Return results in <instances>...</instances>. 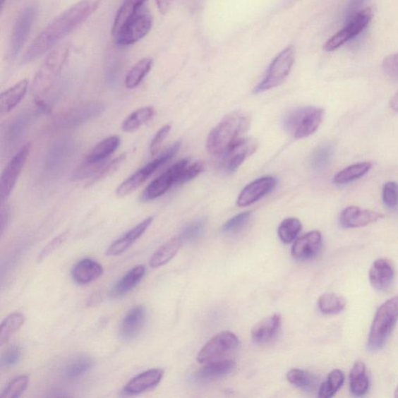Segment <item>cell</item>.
<instances>
[{"mask_svg": "<svg viewBox=\"0 0 398 398\" xmlns=\"http://www.w3.org/2000/svg\"><path fill=\"white\" fill-rule=\"evenodd\" d=\"M73 149V142L70 138H64L53 144L45 160V169L49 172L56 171L62 166Z\"/></svg>", "mask_w": 398, "mask_h": 398, "instance_id": "cell-23", "label": "cell"}, {"mask_svg": "<svg viewBox=\"0 0 398 398\" xmlns=\"http://www.w3.org/2000/svg\"><path fill=\"white\" fill-rule=\"evenodd\" d=\"M287 379L291 385L305 392H310L315 389L318 382L315 375L300 369L289 370L287 374Z\"/></svg>", "mask_w": 398, "mask_h": 398, "instance_id": "cell-40", "label": "cell"}, {"mask_svg": "<svg viewBox=\"0 0 398 398\" xmlns=\"http://www.w3.org/2000/svg\"><path fill=\"white\" fill-rule=\"evenodd\" d=\"M325 111L315 107H303L289 111L283 121L286 131L296 139L315 133L322 122Z\"/></svg>", "mask_w": 398, "mask_h": 398, "instance_id": "cell-5", "label": "cell"}, {"mask_svg": "<svg viewBox=\"0 0 398 398\" xmlns=\"http://www.w3.org/2000/svg\"><path fill=\"white\" fill-rule=\"evenodd\" d=\"M105 164L106 163L92 164L83 162L74 171L73 178L75 180H81L92 177V176L94 177Z\"/></svg>", "mask_w": 398, "mask_h": 398, "instance_id": "cell-48", "label": "cell"}, {"mask_svg": "<svg viewBox=\"0 0 398 398\" xmlns=\"http://www.w3.org/2000/svg\"><path fill=\"white\" fill-rule=\"evenodd\" d=\"M382 201L389 209H395L398 205V183L387 182L382 188Z\"/></svg>", "mask_w": 398, "mask_h": 398, "instance_id": "cell-49", "label": "cell"}, {"mask_svg": "<svg viewBox=\"0 0 398 398\" xmlns=\"http://www.w3.org/2000/svg\"><path fill=\"white\" fill-rule=\"evenodd\" d=\"M21 351L19 347L12 346L7 348L1 356V364L3 366L9 368L16 365L20 358Z\"/></svg>", "mask_w": 398, "mask_h": 398, "instance_id": "cell-51", "label": "cell"}, {"mask_svg": "<svg viewBox=\"0 0 398 398\" xmlns=\"http://www.w3.org/2000/svg\"><path fill=\"white\" fill-rule=\"evenodd\" d=\"M368 0H349L347 6V19L358 11H362L361 7L367 2Z\"/></svg>", "mask_w": 398, "mask_h": 398, "instance_id": "cell-55", "label": "cell"}, {"mask_svg": "<svg viewBox=\"0 0 398 398\" xmlns=\"http://www.w3.org/2000/svg\"><path fill=\"white\" fill-rule=\"evenodd\" d=\"M155 116V109L152 107H145L135 111L123 121L121 128L126 133H133L147 123Z\"/></svg>", "mask_w": 398, "mask_h": 398, "instance_id": "cell-35", "label": "cell"}, {"mask_svg": "<svg viewBox=\"0 0 398 398\" xmlns=\"http://www.w3.org/2000/svg\"><path fill=\"white\" fill-rule=\"evenodd\" d=\"M369 279L371 286L380 292H385L394 279V267L389 260L380 258L375 261L370 270Z\"/></svg>", "mask_w": 398, "mask_h": 398, "instance_id": "cell-18", "label": "cell"}, {"mask_svg": "<svg viewBox=\"0 0 398 398\" xmlns=\"http://www.w3.org/2000/svg\"><path fill=\"white\" fill-rule=\"evenodd\" d=\"M398 320V296L382 303L375 315L367 346L378 351L385 346Z\"/></svg>", "mask_w": 398, "mask_h": 398, "instance_id": "cell-4", "label": "cell"}, {"mask_svg": "<svg viewBox=\"0 0 398 398\" xmlns=\"http://www.w3.org/2000/svg\"><path fill=\"white\" fill-rule=\"evenodd\" d=\"M5 1H6V0H1V7H2V8H3V6L4 5Z\"/></svg>", "mask_w": 398, "mask_h": 398, "instance_id": "cell-60", "label": "cell"}, {"mask_svg": "<svg viewBox=\"0 0 398 398\" xmlns=\"http://www.w3.org/2000/svg\"><path fill=\"white\" fill-rule=\"evenodd\" d=\"M145 273V267L143 265H137L133 270L128 271L113 287L111 295L117 298L123 296L131 291L136 285L139 284Z\"/></svg>", "mask_w": 398, "mask_h": 398, "instance_id": "cell-30", "label": "cell"}, {"mask_svg": "<svg viewBox=\"0 0 398 398\" xmlns=\"http://www.w3.org/2000/svg\"><path fill=\"white\" fill-rule=\"evenodd\" d=\"M188 163V159H183L152 181L143 191L141 200L143 202L152 201L166 193L168 190L177 183L181 171Z\"/></svg>", "mask_w": 398, "mask_h": 398, "instance_id": "cell-13", "label": "cell"}, {"mask_svg": "<svg viewBox=\"0 0 398 398\" xmlns=\"http://www.w3.org/2000/svg\"><path fill=\"white\" fill-rule=\"evenodd\" d=\"M394 397L398 398V386L397 387L394 392Z\"/></svg>", "mask_w": 398, "mask_h": 398, "instance_id": "cell-59", "label": "cell"}, {"mask_svg": "<svg viewBox=\"0 0 398 398\" xmlns=\"http://www.w3.org/2000/svg\"><path fill=\"white\" fill-rule=\"evenodd\" d=\"M181 147V142H176L171 147L162 152L156 159L152 160L147 165H145L139 171L134 173L126 180L117 188L116 194L119 197H125L131 194L137 188H139L145 181H147L152 174H154L160 167L174 157Z\"/></svg>", "mask_w": 398, "mask_h": 398, "instance_id": "cell-7", "label": "cell"}, {"mask_svg": "<svg viewBox=\"0 0 398 398\" xmlns=\"http://www.w3.org/2000/svg\"><path fill=\"white\" fill-rule=\"evenodd\" d=\"M258 142L251 138H243L222 157V167L227 173L235 172L258 148Z\"/></svg>", "mask_w": 398, "mask_h": 398, "instance_id": "cell-14", "label": "cell"}, {"mask_svg": "<svg viewBox=\"0 0 398 398\" xmlns=\"http://www.w3.org/2000/svg\"><path fill=\"white\" fill-rule=\"evenodd\" d=\"M205 223L202 220L193 222L182 229L180 239L182 242H193L199 239L204 231Z\"/></svg>", "mask_w": 398, "mask_h": 398, "instance_id": "cell-45", "label": "cell"}, {"mask_svg": "<svg viewBox=\"0 0 398 398\" xmlns=\"http://www.w3.org/2000/svg\"><path fill=\"white\" fill-rule=\"evenodd\" d=\"M145 1L147 0H124L113 23L111 34L114 37H116L127 23L139 13Z\"/></svg>", "mask_w": 398, "mask_h": 398, "instance_id": "cell-28", "label": "cell"}, {"mask_svg": "<svg viewBox=\"0 0 398 398\" xmlns=\"http://www.w3.org/2000/svg\"><path fill=\"white\" fill-rule=\"evenodd\" d=\"M71 45L64 44L53 50L38 71L33 82L32 93L36 108L40 113L48 114L51 106L46 100L49 92L62 71L66 60L70 56Z\"/></svg>", "mask_w": 398, "mask_h": 398, "instance_id": "cell-2", "label": "cell"}, {"mask_svg": "<svg viewBox=\"0 0 398 398\" xmlns=\"http://www.w3.org/2000/svg\"><path fill=\"white\" fill-rule=\"evenodd\" d=\"M152 18L148 12H140L130 20L119 35L114 37L117 44L128 46L142 40L150 32Z\"/></svg>", "mask_w": 398, "mask_h": 398, "instance_id": "cell-11", "label": "cell"}, {"mask_svg": "<svg viewBox=\"0 0 398 398\" xmlns=\"http://www.w3.org/2000/svg\"><path fill=\"white\" fill-rule=\"evenodd\" d=\"M164 371L162 369H151L130 380L123 392L128 395H136L157 387L162 380Z\"/></svg>", "mask_w": 398, "mask_h": 398, "instance_id": "cell-21", "label": "cell"}, {"mask_svg": "<svg viewBox=\"0 0 398 398\" xmlns=\"http://www.w3.org/2000/svg\"><path fill=\"white\" fill-rule=\"evenodd\" d=\"M295 61V49L294 46H288L275 57L265 73L264 79L255 88V94L262 93L277 88L285 81Z\"/></svg>", "mask_w": 398, "mask_h": 398, "instance_id": "cell-6", "label": "cell"}, {"mask_svg": "<svg viewBox=\"0 0 398 398\" xmlns=\"http://www.w3.org/2000/svg\"><path fill=\"white\" fill-rule=\"evenodd\" d=\"M126 158V155H121L116 159H113L112 162L106 164L89 182L88 186H93L95 183L102 181V179L109 177L114 172H116L120 166L123 164Z\"/></svg>", "mask_w": 398, "mask_h": 398, "instance_id": "cell-46", "label": "cell"}, {"mask_svg": "<svg viewBox=\"0 0 398 398\" xmlns=\"http://www.w3.org/2000/svg\"><path fill=\"white\" fill-rule=\"evenodd\" d=\"M154 61L151 58H144L139 61L128 71L126 78V86L128 89L135 88L151 71Z\"/></svg>", "mask_w": 398, "mask_h": 398, "instance_id": "cell-37", "label": "cell"}, {"mask_svg": "<svg viewBox=\"0 0 398 398\" xmlns=\"http://www.w3.org/2000/svg\"><path fill=\"white\" fill-rule=\"evenodd\" d=\"M319 310L326 315H335L346 307V301L343 296L335 294L321 295L318 301Z\"/></svg>", "mask_w": 398, "mask_h": 398, "instance_id": "cell-34", "label": "cell"}, {"mask_svg": "<svg viewBox=\"0 0 398 398\" xmlns=\"http://www.w3.org/2000/svg\"><path fill=\"white\" fill-rule=\"evenodd\" d=\"M147 309L143 306H136L130 310L122 320L120 334L125 340H133L140 334L147 321Z\"/></svg>", "mask_w": 398, "mask_h": 398, "instance_id": "cell-20", "label": "cell"}, {"mask_svg": "<svg viewBox=\"0 0 398 398\" xmlns=\"http://www.w3.org/2000/svg\"><path fill=\"white\" fill-rule=\"evenodd\" d=\"M28 85V80L25 79L3 92L0 97V109L2 113H8L16 108L25 97Z\"/></svg>", "mask_w": 398, "mask_h": 398, "instance_id": "cell-29", "label": "cell"}, {"mask_svg": "<svg viewBox=\"0 0 398 398\" xmlns=\"http://www.w3.org/2000/svg\"><path fill=\"white\" fill-rule=\"evenodd\" d=\"M322 246V236L318 231L306 234L293 245L292 255L300 261H307L315 257Z\"/></svg>", "mask_w": 398, "mask_h": 398, "instance_id": "cell-19", "label": "cell"}, {"mask_svg": "<svg viewBox=\"0 0 398 398\" xmlns=\"http://www.w3.org/2000/svg\"><path fill=\"white\" fill-rule=\"evenodd\" d=\"M250 125L251 117L246 112L234 111L229 113L210 133L206 143L208 151L213 155H224L244 138Z\"/></svg>", "mask_w": 398, "mask_h": 398, "instance_id": "cell-3", "label": "cell"}, {"mask_svg": "<svg viewBox=\"0 0 398 398\" xmlns=\"http://www.w3.org/2000/svg\"><path fill=\"white\" fill-rule=\"evenodd\" d=\"M302 224L296 218H288L283 220L278 228V235L282 243H292L301 231Z\"/></svg>", "mask_w": 398, "mask_h": 398, "instance_id": "cell-43", "label": "cell"}, {"mask_svg": "<svg viewBox=\"0 0 398 398\" xmlns=\"http://www.w3.org/2000/svg\"><path fill=\"white\" fill-rule=\"evenodd\" d=\"M382 218L384 216L378 212L351 205L342 212L339 223L344 229L358 228L376 223Z\"/></svg>", "mask_w": 398, "mask_h": 398, "instance_id": "cell-16", "label": "cell"}, {"mask_svg": "<svg viewBox=\"0 0 398 398\" xmlns=\"http://www.w3.org/2000/svg\"><path fill=\"white\" fill-rule=\"evenodd\" d=\"M275 186L277 179L270 176L257 179L243 188L237 199V205L240 207H247L271 193Z\"/></svg>", "mask_w": 398, "mask_h": 398, "instance_id": "cell-17", "label": "cell"}, {"mask_svg": "<svg viewBox=\"0 0 398 398\" xmlns=\"http://www.w3.org/2000/svg\"><path fill=\"white\" fill-rule=\"evenodd\" d=\"M239 344V339L232 332H221L205 344L199 351L197 361L199 363H207L217 361L221 356L234 350Z\"/></svg>", "mask_w": 398, "mask_h": 398, "instance_id": "cell-10", "label": "cell"}, {"mask_svg": "<svg viewBox=\"0 0 398 398\" xmlns=\"http://www.w3.org/2000/svg\"><path fill=\"white\" fill-rule=\"evenodd\" d=\"M10 219V210L8 208L4 207V205H2L1 209V234H4L5 229L8 224V222Z\"/></svg>", "mask_w": 398, "mask_h": 398, "instance_id": "cell-56", "label": "cell"}, {"mask_svg": "<svg viewBox=\"0 0 398 398\" xmlns=\"http://www.w3.org/2000/svg\"><path fill=\"white\" fill-rule=\"evenodd\" d=\"M104 111V105L100 102H87L76 105L73 108L59 114L52 121V128L66 129L78 127L94 119Z\"/></svg>", "mask_w": 398, "mask_h": 398, "instance_id": "cell-8", "label": "cell"}, {"mask_svg": "<svg viewBox=\"0 0 398 398\" xmlns=\"http://www.w3.org/2000/svg\"><path fill=\"white\" fill-rule=\"evenodd\" d=\"M120 139L119 136L113 135L97 143L87 155L84 162L92 164L106 163L114 152L119 148Z\"/></svg>", "mask_w": 398, "mask_h": 398, "instance_id": "cell-27", "label": "cell"}, {"mask_svg": "<svg viewBox=\"0 0 398 398\" xmlns=\"http://www.w3.org/2000/svg\"><path fill=\"white\" fill-rule=\"evenodd\" d=\"M30 150V143L23 145L5 168L1 176V193H0L2 205L9 198L15 185H16L23 168L27 162Z\"/></svg>", "mask_w": 398, "mask_h": 398, "instance_id": "cell-12", "label": "cell"}, {"mask_svg": "<svg viewBox=\"0 0 398 398\" xmlns=\"http://www.w3.org/2000/svg\"><path fill=\"white\" fill-rule=\"evenodd\" d=\"M158 10L162 14H166L169 11L171 0H156Z\"/></svg>", "mask_w": 398, "mask_h": 398, "instance_id": "cell-57", "label": "cell"}, {"mask_svg": "<svg viewBox=\"0 0 398 398\" xmlns=\"http://www.w3.org/2000/svg\"><path fill=\"white\" fill-rule=\"evenodd\" d=\"M250 212H244L235 216L226 222L223 226V231L227 234H234L239 232L248 224L251 218Z\"/></svg>", "mask_w": 398, "mask_h": 398, "instance_id": "cell-47", "label": "cell"}, {"mask_svg": "<svg viewBox=\"0 0 398 398\" xmlns=\"http://www.w3.org/2000/svg\"><path fill=\"white\" fill-rule=\"evenodd\" d=\"M206 365L197 373V378L200 380H210L227 376L236 367V363L231 359H217L205 363Z\"/></svg>", "mask_w": 398, "mask_h": 398, "instance_id": "cell-26", "label": "cell"}, {"mask_svg": "<svg viewBox=\"0 0 398 398\" xmlns=\"http://www.w3.org/2000/svg\"><path fill=\"white\" fill-rule=\"evenodd\" d=\"M282 323L278 313L265 318L252 328L251 339L256 344H261L272 341L277 334Z\"/></svg>", "mask_w": 398, "mask_h": 398, "instance_id": "cell-25", "label": "cell"}, {"mask_svg": "<svg viewBox=\"0 0 398 398\" xmlns=\"http://www.w3.org/2000/svg\"><path fill=\"white\" fill-rule=\"evenodd\" d=\"M171 129V127L169 125L163 126L157 133L154 139L152 140V142L150 143V154L152 156L155 155L157 152L159 151L160 147H162L163 142L166 139L168 134H169Z\"/></svg>", "mask_w": 398, "mask_h": 398, "instance_id": "cell-53", "label": "cell"}, {"mask_svg": "<svg viewBox=\"0 0 398 398\" xmlns=\"http://www.w3.org/2000/svg\"><path fill=\"white\" fill-rule=\"evenodd\" d=\"M334 145L332 143L320 145L311 157L310 165L313 171H321L331 163L334 156Z\"/></svg>", "mask_w": 398, "mask_h": 398, "instance_id": "cell-38", "label": "cell"}, {"mask_svg": "<svg viewBox=\"0 0 398 398\" xmlns=\"http://www.w3.org/2000/svg\"><path fill=\"white\" fill-rule=\"evenodd\" d=\"M344 382V374L340 370H334L329 373L326 381L320 387L318 396L323 398L333 397L339 392Z\"/></svg>", "mask_w": 398, "mask_h": 398, "instance_id": "cell-41", "label": "cell"}, {"mask_svg": "<svg viewBox=\"0 0 398 398\" xmlns=\"http://www.w3.org/2000/svg\"><path fill=\"white\" fill-rule=\"evenodd\" d=\"M103 273L104 270L101 264L93 259L84 258L73 267L72 277L78 284L85 285L96 281Z\"/></svg>", "mask_w": 398, "mask_h": 398, "instance_id": "cell-24", "label": "cell"}, {"mask_svg": "<svg viewBox=\"0 0 398 398\" xmlns=\"http://www.w3.org/2000/svg\"><path fill=\"white\" fill-rule=\"evenodd\" d=\"M29 385V378L26 375H21L12 380L4 389L0 397L17 398L25 392Z\"/></svg>", "mask_w": 398, "mask_h": 398, "instance_id": "cell-44", "label": "cell"}, {"mask_svg": "<svg viewBox=\"0 0 398 398\" xmlns=\"http://www.w3.org/2000/svg\"><path fill=\"white\" fill-rule=\"evenodd\" d=\"M182 241L180 237H174V239L167 241L160 246L152 255L150 259V266L157 269L169 263L171 260L178 253L180 250Z\"/></svg>", "mask_w": 398, "mask_h": 398, "instance_id": "cell-32", "label": "cell"}, {"mask_svg": "<svg viewBox=\"0 0 398 398\" xmlns=\"http://www.w3.org/2000/svg\"><path fill=\"white\" fill-rule=\"evenodd\" d=\"M382 67L390 78L398 81V53L386 57Z\"/></svg>", "mask_w": 398, "mask_h": 398, "instance_id": "cell-52", "label": "cell"}, {"mask_svg": "<svg viewBox=\"0 0 398 398\" xmlns=\"http://www.w3.org/2000/svg\"><path fill=\"white\" fill-rule=\"evenodd\" d=\"M371 167L370 162H361L349 166L334 176V182L338 185H346L363 177L370 171Z\"/></svg>", "mask_w": 398, "mask_h": 398, "instance_id": "cell-33", "label": "cell"}, {"mask_svg": "<svg viewBox=\"0 0 398 398\" xmlns=\"http://www.w3.org/2000/svg\"><path fill=\"white\" fill-rule=\"evenodd\" d=\"M25 317L20 313H14L6 318L0 327V344L8 342L12 334L18 332L24 325Z\"/></svg>", "mask_w": 398, "mask_h": 398, "instance_id": "cell-42", "label": "cell"}, {"mask_svg": "<svg viewBox=\"0 0 398 398\" xmlns=\"http://www.w3.org/2000/svg\"><path fill=\"white\" fill-rule=\"evenodd\" d=\"M373 18L370 9H364L357 12L347 19L346 26L333 35L325 44V50L332 52L342 47L354 37L361 35L368 27Z\"/></svg>", "mask_w": 398, "mask_h": 398, "instance_id": "cell-9", "label": "cell"}, {"mask_svg": "<svg viewBox=\"0 0 398 398\" xmlns=\"http://www.w3.org/2000/svg\"><path fill=\"white\" fill-rule=\"evenodd\" d=\"M390 108H392L394 111L398 113V91L392 97L390 102Z\"/></svg>", "mask_w": 398, "mask_h": 398, "instance_id": "cell-58", "label": "cell"}, {"mask_svg": "<svg viewBox=\"0 0 398 398\" xmlns=\"http://www.w3.org/2000/svg\"><path fill=\"white\" fill-rule=\"evenodd\" d=\"M366 372V365L362 361L356 362L350 371V392L356 397H363L368 392L370 380Z\"/></svg>", "mask_w": 398, "mask_h": 398, "instance_id": "cell-31", "label": "cell"}, {"mask_svg": "<svg viewBox=\"0 0 398 398\" xmlns=\"http://www.w3.org/2000/svg\"><path fill=\"white\" fill-rule=\"evenodd\" d=\"M32 116V114H21L11 121V123L6 130L5 141L7 145H11L20 139Z\"/></svg>", "mask_w": 398, "mask_h": 398, "instance_id": "cell-36", "label": "cell"}, {"mask_svg": "<svg viewBox=\"0 0 398 398\" xmlns=\"http://www.w3.org/2000/svg\"><path fill=\"white\" fill-rule=\"evenodd\" d=\"M37 10L35 6H29L23 11L15 23L11 41V55L17 56L23 47L32 29Z\"/></svg>", "mask_w": 398, "mask_h": 398, "instance_id": "cell-15", "label": "cell"}, {"mask_svg": "<svg viewBox=\"0 0 398 398\" xmlns=\"http://www.w3.org/2000/svg\"><path fill=\"white\" fill-rule=\"evenodd\" d=\"M203 170V166L201 163H189L183 167L177 181V185H182L191 180L194 179Z\"/></svg>", "mask_w": 398, "mask_h": 398, "instance_id": "cell-50", "label": "cell"}, {"mask_svg": "<svg viewBox=\"0 0 398 398\" xmlns=\"http://www.w3.org/2000/svg\"><path fill=\"white\" fill-rule=\"evenodd\" d=\"M93 366V361L88 356H80L68 362L65 366L64 374L66 378L75 380L88 373Z\"/></svg>", "mask_w": 398, "mask_h": 398, "instance_id": "cell-39", "label": "cell"}, {"mask_svg": "<svg viewBox=\"0 0 398 398\" xmlns=\"http://www.w3.org/2000/svg\"><path fill=\"white\" fill-rule=\"evenodd\" d=\"M102 0H81L53 20L38 35L23 56V64L34 62L86 21L99 8Z\"/></svg>", "mask_w": 398, "mask_h": 398, "instance_id": "cell-1", "label": "cell"}, {"mask_svg": "<svg viewBox=\"0 0 398 398\" xmlns=\"http://www.w3.org/2000/svg\"><path fill=\"white\" fill-rule=\"evenodd\" d=\"M154 221V218L148 217L144 219L140 224H138L126 233L121 239L114 241L110 245L106 255L108 256H118L124 253L130 247L132 246L140 237L147 231V229Z\"/></svg>", "mask_w": 398, "mask_h": 398, "instance_id": "cell-22", "label": "cell"}, {"mask_svg": "<svg viewBox=\"0 0 398 398\" xmlns=\"http://www.w3.org/2000/svg\"><path fill=\"white\" fill-rule=\"evenodd\" d=\"M67 233L59 235L56 239L50 241L42 251L38 261L42 262L44 259L53 253L66 239Z\"/></svg>", "mask_w": 398, "mask_h": 398, "instance_id": "cell-54", "label": "cell"}]
</instances>
